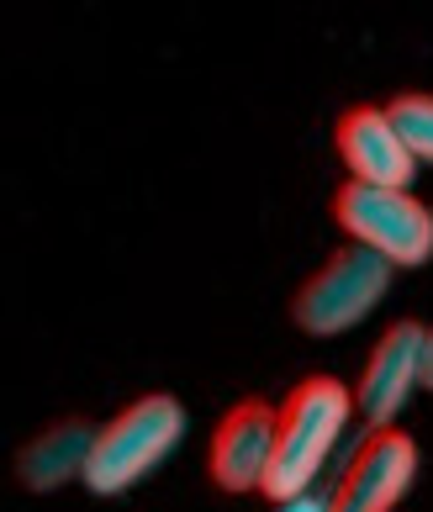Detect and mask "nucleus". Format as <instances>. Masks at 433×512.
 <instances>
[{
  "mask_svg": "<svg viewBox=\"0 0 433 512\" xmlns=\"http://www.w3.org/2000/svg\"><path fill=\"white\" fill-rule=\"evenodd\" d=\"M418 476V444L397 428H375L333 491V512H397Z\"/></svg>",
  "mask_w": 433,
  "mask_h": 512,
  "instance_id": "obj_6",
  "label": "nucleus"
},
{
  "mask_svg": "<svg viewBox=\"0 0 433 512\" xmlns=\"http://www.w3.org/2000/svg\"><path fill=\"white\" fill-rule=\"evenodd\" d=\"M275 512H333V497H317V491H301L291 502H275Z\"/></svg>",
  "mask_w": 433,
  "mask_h": 512,
  "instance_id": "obj_11",
  "label": "nucleus"
},
{
  "mask_svg": "<svg viewBox=\"0 0 433 512\" xmlns=\"http://www.w3.org/2000/svg\"><path fill=\"white\" fill-rule=\"evenodd\" d=\"M423 381H428V391H433V328H428V375H423Z\"/></svg>",
  "mask_w": 433,
  "mask_h": 512,
  "instance_id": "obj_12",
  "label": "nucleus"
},
{
  "mask_svg": "<svg viewBox=\"0 0 433 512\" xmlns=\"http://www.w3.org/2000/svg\"><path fill=\"white\" fill-rule=\"evenodd\" d=\"M428 328L423 322H391L381 333V344L370 349L365 370H360V386H354V412L375 428H391L402 417V407L412 402V391L428 386Z\"/></svg>",
  "mask_w": 433,
  "mask_h": 512,
  "instance_id": "obj_5",
  "label": "nucleus"
},
{
  "mask_svg": "<svg viewBox=\"0 0 433 512\" xmlns=\"http://www.w3.org/2000/svg\"><path fill=\"white\" fill-rule=\"evenodd\" d=\"M96 433L85 417H69V423L37 433V439L22 449V460H16V470H22V486L27 491H53L80 476L85 481V465H90V449H96Z\"/></svg>",
  "mask_w": 433,
  "mask_h": 512,
  "instance_id": "obj_9",
  "label": "nucleus"
},
{
  "mask_svg": "<svg viewBox=\"0 0 433 512\" xmlns=\"http://www.w3.org/2000/svg\"><path fill=\"white\" fill-rule=\"evenodd\" d=\"M275 428L280 407L238 402L212 433V481L222 491H265L275 465Z\"/></svg>",
  "mask_w": 433,
  "mask_h": 512,
  "instance_id": "obj_7",
  "label": "nucleus"
},
{
  "mask_svg": "<svg viewBox=\"0 0 433 512\" xmlns=\"http://www.w3.org/2000/svg\"><path fill=\"white\" fill-rule=\"evenodd\" d=\"M386 111H391V122H397L402 143L412 148V159L433 164V96H418V90H407V96H397Z\"/></svg>",
  "mask_w": 433,
  "mask_h": 512,
  "instance_id": "obj_10",
  "label": "nucleus"
},
{
  "mask_svg": "<svg viewBox=\"0 0 433 512\" xmlns=\"http://www.w3.org/2000/svg\"><path fill=\"white\" fill-rule=\"evenodd\" d=\"M333 143H338V159L349 164V175L360 185L407 191L412 169H418V159H412V148L402 143V132H397L386 106H349L344 117H338Z\"/></svg>",
  "mask_w": 433,
  "mask_h": 512,
  "instance_id": "obj_8",
  "label": "nucleus"
},
{
  "mask_svg": "<svg viewBox=\"0 0 433 512\" xmlns=\"http://www.w3.org/2000/svg\"><path fill=\"white\" fill-rule=\"evenodd\" d=\"M180 433H185V407L175 396L154 391V396L127 402L96 433V449H90V465H85V486L96 491V497H117V491L138 486L148 470L180 444Z\"/></svg>",
  "mask_w": 433,
  "mask_h": 512,
  "instance_id": "obj_2",
  "label": "nucleus"
},
{
  "mask_svg": "<svg viewBox=\"0 0 433 512\" xmlns=\"http://www.w3.org/2000/svg\"><path fill=\"white\" fill-rule=\"evenodd\" d=\"M354 417V391L333 375H307L280 407L275 428V465L265 481L270 502H291L301 491H312V481L323 476V465L333 460L338 439H344Z\"/></svg>",
  "mask_w": 433,
  "mask_h": 512,
  "instance_id": "obj_1",
  "label": "nucleus"
},
{
  "mask_svg": "<svg viewBox=\"0 0 433 512\" xmlns=\"http://www.w3.org/2000/svg\"><path fill=\"white\" fill-rule=\"evenodd\" d=\"M333 217L344 222L349 243L381 254L391 270L397 264H428V254H433V212L412 191H386V185L349 180L333 196Z\"/></svg>",
  "mask_w": 433,
  "mask_h": 512,
  "instance_id": "obj_3",
  "label": "nucleus"
},
{
  "mask_svg": "<svg viewBox=\"0 0 433 512\" xmlns=\"http://www.w3.org/2000/svg\"><path fill=\"white\" fill-rule=\"evenodd\" d=\"M386 286H391V264L381 254L360 249V243H344V249H333L323 270L296 291L291 317H296V328H307L317 338L349 333L354 322L370 317V307L386 296Z\"/></svg>",
  "mask_w": 433,
  "mask_h": 512,
  "instance_id": "obj_4",
  "label": "nucleus"
}]
</instances>
